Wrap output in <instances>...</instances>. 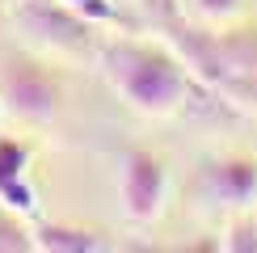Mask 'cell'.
Wrapping results in <instances>:
<instances>
[{"label":"cell","instance_id":"1","mask_svg":"<svg viewBox=\"0 0 257 253\" xmlns=\"http://www.w3.org/2000/svg\"><path fill=\"white\" fill-rule=\"evenodd\" d=\"M97 68L105 84L144 118H173L194 97V72L177 47L152 38H110L97 47Z\"/></svg>","mask_w":257,"mask_h":253},{"label":"cell","instance_id":"5","mask_svg":"<svg viewBox=\"0 0 257 253\" xmlns=\"http://www.w3.org/2000/svg\"><path fill=\"white\" fill-rule=\"evenodd\" d=\"M13 9H17L21 26H26L34 38L51 42V47H59V51L93 47V30L97 26H89L80 13H72L63 0H13Z\"/></svg>","mask_w":257,"mask_h":253},{"label":"cell","instance_id":"4","mask_svg":"<svg viewBox=\"0 0 257 253\" xmlns=\"http://www.w3.org/2000/svg\"><path fill=\"white\" fill-rule=\"evenodd\" d=\"M198 194L215 211H253L257 207V156L249 152H228L211 156L198 173Z\"/></svg>","mask_w":257,"mask_h":253},{"label":"cell","instance_id":"2","mask_svg":"<svg viewBox=\"0 0 257 253\" xmlns=\"http://www.w3.org/2000/svg\"><path fill=\"white\" fill-rule=\"evenodd\" d=\"M0 105L26 126H51L63 110V76L26 51H9L0 59Z\"/></svg>","mask_w":257,"mask_h":253},{"label":"cell","instance_id":"13","mask_svg":"<svg viewBox=\"0 0 257 253\" xmlns=\"http://www.w3.org/2000/svg\"><path fill=\"white\" fill-rule=\"evenodd\" d=\"M0 118H5V105H0Z\"/></svg>","mask_w":257,"mask_h":253},{"label":"cell","instance_id":"8","mask_svg":"<svg viewBox=\"0 0 257 253\" xmlns=\"http://www.w3.org/2000/svg\"><path fill=\"white\" fill-rule=\"evenodd\" d=\"M30 249H34V224H26V215L0 198V253H30Z\"/></svg>","mask_w":257,"mask_h":253},{"label":"cell","instance_id":"6","mask_svg":"<svg viewBox=\"0 0 257 253\" xmlns=\"http://www.w3.org/2000/svg\"><path fill=\"white\" fill-rule=\"evenodd\" d=\"M34 249L38 253H101L110 249L101 228H80V224H34Z\"/></svg>","mask_w":257,"mask_h":253},{"label":"cell","instance_id":"3","mask_svg":"<svg viewBox=\"0 0 257 253\" xmlns=\"http://www.w3.org/2000/svg\"><path fill=\"white\" fill-rule=\"evenodd\" d=\"M165 186H169L165 156H156L152 148H126L122 169H118V198H122L126 219L152 224L165 207Z\"/></svg>","mask_w":257,"mask_h":253},{"label":"cell","instance_id":"9","mask_svg":"<svg viewBox=\"0 0 257 253\" xmlns=\"http://www.w3.org/2000/svg\"><path fill=\"white\" fill-rule=\"evenodd\" d=\"M219 245L232 249V253H257V207L253 211H236V215L228 219Z\"/></svg>","mask_w":257,"mask_h":253},{"label":"cell","instance_id":"11","mask_svg":"<svg viewBox=\"0 0 257 253\" xmlns=\"http://www.w3.org/2000/svg\"><path fill=\"white\" fill-rule=\"evenodd\" d=\"M63 5H68L72 13H80L89 26H114V21H118V9H114L110 0H63Z\"/></svg>","mask_w":257,"mask_h":253},{"label":"cell","instance_id":"7","mask_svg":"<svg viewBox=\"0 0 257 253\" xmlns=\"http://www.w3.org/2000/svg\"><path fill=\"white\" fill-rule=\"evenodd\" d=\"M30 161H34V148L17 135H0V190L30 182Z\"/></svg>","mask_w":257,"mask_h":253},{"label":"cell","instance_id":"10","mask_svg":"<svg viewBox=\"0 0 257 253\" xmlns=\"http://www.w3.org/2000/svg\"><path fill=\"white\" fill-rule=\"evenodd\" d=\"M186 9L207 26H232L244 13V0H186Z\"/></svg>","mask_w":257,"mask_h":253},{"label":"cell","instance_id":"12","mask_svg":"<svg viewBox=\"0 0 257 253\" xmlns=\"http://www.w3.org/2000/svg\"><path fill=\"white\" fill-rule=\"evenodd\" d=\"M5 5H13V0H0V9H5Z\"/></svg>","mask_w":257,"mask_h":253}]
</instances>
